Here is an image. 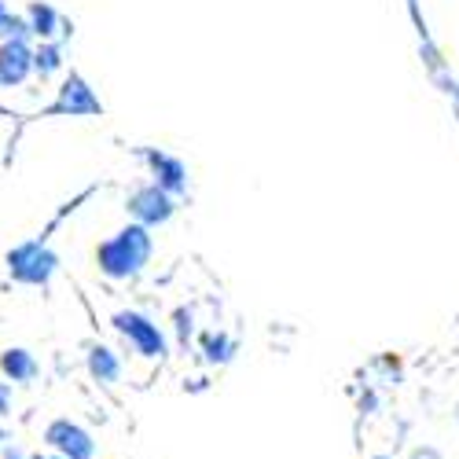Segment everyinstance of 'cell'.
Here are the masks:
<instances>
[{"label": "cell", "mask_w": 459, "mask_h": 459, "mask_svg": "<svg viewBox=\"0 0 459 459\" xmlns=\"http://www.w3.org/2000/svg\"><path fill=\"white\" fill-rule=\"evenodd\" d=\"M151 254V236H147V228L143 224H133V228H122L114 239L100 243L96 250V261H100V269L114 280H126V276H136L140 273V264L147 261Z\"/></svg>", "instance_id": "1"}, {"label": "cell", "mask_w": 459, "mask_h": 459, "mask_svg": "<svg viewBox=\"0 0 459 459\" xmlns=\"http://www.w3.org/2000/svg\"><path fill=\"white\" fill-rule=\"evenodd\" d=\"M45 441L63 455V459H92L96 455V441L85 427L70 423V419H56V423L45 430Z\"/></svg>", "instance_id": "2"}, {"label": "cell", "mask_w": 459, "mask_h": 459, "mask_svg": "<svg viewBox=\"0 0 459 459\" xmlns=\"http://www.w3.org/2000/svg\"><path fill=\"white\" fill-rule=\"evenodd\" d=\"M114 327H118L133 342V350L140 357H162L166 353V338H162L159 324H151L147 316H140V313H118V316H114Z\"/></svg>", "instance_id": "3"}, {"label": "cell", "mask_w": 459, "mask_h": 459, "mask_svg": "<svg viewBox=\"0 0 459 459\" xmlns=\"http://www.w3.org/2000/svg\"><path fill=\"white\" fill-rule=\"evenodd\" d=\"M8 269L22 283H45L56 273V257L41 243H26V247H19V250L8 254Z\"/></svg>", "instance_id": "4"}, {"label": "cell", "mask_w": 459, "mask_h": 459, "mask_svg": "<svg viewBox=\"0 0 459 459\" xmlns=\"http://www.w3.org/2000/svg\"><path fill=\"white\" fill-rule=\"evenodd\" d=\"M129 210L143 221V224H162V221H169V213H173V203H169V195L155 184V187H143V191H136L133 195V203H129Z\"/></svg>", "instance_id": "5"}, {"label": "cell", "mask_w": 459, "mask_h": 459, "mask_svg": "<svg viewBox=\"0 0 459 459\" xmlns=\"http://www.w3.org/2000/svg\"><path fill=\"white\" fill-rule=\"evenodd\" d=\"M33 66V56L26 52L22 41H8L4 48H0V85H22L26 82V74Z\"/></svg>", "instance_id": "6"}, {"label": "cell", "mask_w": 459, "mask_h": 459, "mask_svg": "<svg viewBox=\"0 0 459 459\" xmlns=\"http://www.w3.org/2000/svg\"><path fill=\"white\" fill-rule=\"evenodd\" d=\"M56 110H63V114H96L100 100L92 96V89L78 78V74H70V82L63 85V96H59Z\"/></svg>", "instance_id": "7"}, {"label": "cell", "mask_w": 459, "mask_h": 459, "mask_svg": "<svg viewBox=\"0 0 459 459\" xmlns=\"http://www.w3.org/2000/svg\"><path fill=\"white\" fill-rule=\"evenodd\" d=\"M147 159H151V166H155V173H159V187L162 191H184L187 187V173H184V166L177 159L155 155V151H151Z\"/></svg>", "instance_id": "8"}, {"label": "cell", "mask_w": 459, "mask_h": 459, "mask_svg": "<svg viewBox=\"0 0 459 459\" xmlns=\"http://www.w3.org/2000/svg\"><path fill=\"white\" fill-rule=\"evenodd\" d=\"M89 371H92V378H100V382H118V375H122V364H118V357H114L107 346H92L89 350Z\"/></svg>", "instance_id": "9"}, {"label": "cell", "mask_w": 459, "mask_h": 459, "mask_svg": "<svg viewBox=\"0 0 459 459\" xmlns=\"http://www.w3.org/2000/svg\"><path fill=\"white\" fill-rule=\"evenodd\" d=\"M0 368H4V375L12 382H30L37 375V360L26 353V350H8V353H0Z\"/></svg>", "instance_id": "10"}, {"label": "cell", "mask_w": 459, "mask_h": 459, "mask_svg": "<svg viewBox=\"0 0 459 459\" xmlns=\"http://www.w3.org/2000/svg\"><path fill=\"white\" fill-rule=\"evenodd\" d=\"M56 22H59V19H56V12H52L48 4H33V8H30V30H33L37 37H52V33H56Z\"/></svg>", "instance_id": "11"}, {"label": "cell", "mask_w": 459, "mask_h": 459, "mask_svg": "<svg viewBox=\"0 0 459 459\" xmlns=\"http://www.w3.org/2000/svg\"><path fill=\"white\" fill-rule=\"evenodd\" d=\"M33 66L41 70V78H48L52 70H59V48H52V45H45L41 52L33 56Z\"/></svg>", "instance_id": "12"}, {"label": "cell", "mask_w": 459, "mask_h": 459, "mask_svg": "<svg viewBox=\"0 0 459 459\" xmlns=\"http://www.w3.org/2000/svg\"><path fill=\"white\" fill-rule=\"evenodd\" d=\"M206 357L210 360H228V338H206Z\"/></svg>", "instance_id": "13"}, {"label": "cell", "mask_w": 459, "mask_h": 459, "mask_svg": "<svg viewBox=\"0 0 459 459\" xmlns=\"http://www.w3.org/2000/svg\"><path fill=\"white\" fill-rule=\"evenodd\" d=\"M12 408V386H8V382H0V415H4Z\"/></svg>", "instance_id": "14"}, {"label": "cell", "mask_w": 459, "mask_h": 459, "mask_svg": "<svg viewBox=\"0 0 459 459\" xmlns=\"http://www.w3.org/2000/svg\"><path fill=\"white\" fill-rule=\"evenodd\" d=\"M4 459H22V455H19V452H8V455H4Z\"/></svg>", "instance_id": "15"}, {"label": "cell", "mask_w": 459, "mask_h": 459, "mask_svg": "<svg viewBox=\"0 0 459 459\" xmlns=\"http://www.w3.org/2000/svg\"><path fill=\"white\" fill-rule=\"evenodd\" d=\"M375 459H386V455H375Z\"/></svg>", "instance_id": "16"}, {"label": "cell", "mask_w": 459, "mask_h": 459, "mask_svg": "<svg viewBox=\"0 0 459 459\" xmlns=\"http://www.w3.org/2000/svg\"><path fill=\"white\" fill-rule=\"evenodd\" d=\"M37 459H41V455H37Z\"/></svg>", "instance_id": "17"}]
</instances>
